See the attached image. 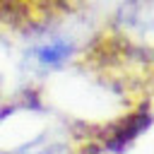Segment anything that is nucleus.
<instances>
[{"label": "nucleus", "mask_w": 154, "mask_h": 154, "mask_svg": "<svg viewBox=\"0 0 154 154\" xmlns=\"http://www.w3.org/2000/svg\"><path fill=\"white\" fill-rule=\"evenodd\" d=\"M128 103L154 99V0H123L79 58Z\"/></svg>", "instance_id": "1"}, {"label": "nucleus", "mask_w": 154, "mask_h": 154, "mask_svg": "<svg viewBox=\"0 0 154 154\" xmlns=\"http://www.w3.org/2000/svg\"><path fill=\"white\" fill-rule=\"evenodd\" d=\"M75 43L72 41H65V38H53V41H48V43H41V46H36L34 48V60L41 65V67H51V70H55V67H63L72 55H75Z\"/></svg>", "instance_id": "2"}, {"label": "nucleus", "mask_w": 154, "mask_h": 154, "mask_svg": "<svg viewBox=\"0 0 154 154\" xmlns=\"http://www.w3.org/2000/svg\"><path fill=\"white\" fill-rule=\"evenodd\" d=\"M58 149H60L58 142L51 140L48 132H41L29 142H22V144H17L12 149H2L0 154H58Z\"/></svg>", "instance_id": "3"}, {"label": "nucleus", "mask_w": 154, "mask_h": 154, "mask_svg": "<svg viewBox=\"0 0 154 154\" xmlns=\"http://www.w3.org/2000/svg\"><path fill=\"white\" fill-rule=\"evenodd\" d=\"M24 10H31V2L29 0H22ZM67 5V0H38V7H41V14H48V12H58V7Z\"/></svg>", "instance_id": "4"}]
</instances>
